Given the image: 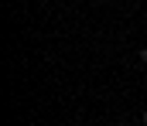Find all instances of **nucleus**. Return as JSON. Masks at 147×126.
I'll use <instances>...</instances> for the list:
<instances>
[{"label":"nucleus","mask_w":147,"mask_h":126,"mask_svg":"<svg viewBox=\"0 0 147 126\" xmlns=\"http://www.w3.org/2000/svg\"><path fill=\"white\" fill-rule=\"evenodd\" d=\"M140 65H144V68H147V44H144V48H140Z\"/></svg>","instance_id":"1"},{"label":"nucleus","mask_w":147,"mask_h":126,"mask_svg":"<svg viewBox=\"0 0 147 126\" xmlns=\"http://www.w3.org/2000/svg\"><path fill=\"white\" fill-rule=\"evenodd\" d=\"M140 119H144V126H147V109H144V116H140Z\"/></svg>","instance_id":"2"}]
</instances>
